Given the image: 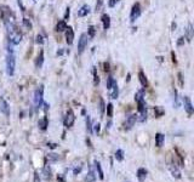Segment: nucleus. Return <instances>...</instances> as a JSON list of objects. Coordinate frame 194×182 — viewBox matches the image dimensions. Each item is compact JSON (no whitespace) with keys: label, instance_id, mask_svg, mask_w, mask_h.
Returning a JSON list of instances; mask_svg holds the SVG:
<instances>
[{"label":"nucleus","instance_id":"obj_1","mask_svg":"<svg viewBox=\"0 0 194 182\" xmlns=\"http://www.w3.org/2000/svg\"><path fill=\"white\" fill-rule=\"evenodd\" d=\"M15 68H16V57L12 50H7L6 55V73L7 75L12 77L15 74Z\"/></svg>","mask_w":194,"mask_h":182},{"label":"nucleus","instance_id":"obj_2","mask_svg":"<svg viewBox=\"0 0 194 182\" xmlns=\"http://www.w3.org/2000/svg\"><path fill=\"white\" fill-rule=\"evenodd\" d=\"M44 103V86L41 85L34 92V104L37 108H40Z\"/></svg>","mask_w":194,"mask_h":182},{"label":"nucleus","instance_id":"obj_3","mask_svg":"<svg viewBox=\"0 0 194 182\" xmlns=\"http://www.w3.org/2000/svg\"><path fill=\"white\" fill-rule=\"evenodd\" d=\"M75 122V114H74V112H73L72 109H68L67 113H66V116H64V119H63V124L66 128H72L73 124H74Z\"/></svg>","mask_w":194,"mask_h":182},{"label":"nucleus","instance_id":"obj_4","mask_svg":"<svg viewBox=\"0 0 194 182\" xmlns=\"http://www.w3.org/2000/svg\"><path fill=\"white\" fill-rule=\"evenodd\" d=\"M87 34L83 33L79 38V41H78V54H83L85 51V49L87 48V43H89V39H87Z\"/></svg>","mask_w":194,"mask_h":182},{"label":"nucleus","instance_id":"obj_5","mask_svg":"<svg viewBox=\"0 0 194 182\" xmlns=\"http://www.w3.org/2000/svg\"><path fill=\"white\" fill-rule=\"evenodd\" d=\"M140 16H141V5H140V3H136V4H134V6L131 9L130 21L131 22H135Z\"/></svg>","mask_w":194,"mask_h":182},{"label":"nucleus","instance_id":"obj_6","mask_svg":"<svg viewBox=\"0 0 194 182\" xmlns=\"http://www.w3.org/2000/svg\"><path fill=\"white\" fill-rule=\"evenodd\" d=\"M136 122H137V114H131V116H129V117L126 118L125 123H124V129H125V130L132 129L134 125L136 124Z\"/></svg>","mask_w":194,"mask_h":182},{"label":"nucleus","instance_id":"obj_7","mask_svg":"<svg viewBox=\"0 0 194 182\" xmlns=\"http://www.w3.org/2000/svg\"><path fill=\"white\" fill-rule=\"evenodd\" d=\"M183 103H184V109L187 112V114L188 116H192L193 113H194V107H193L192 101H190V98L188 96H184L183 97Z\"/></svg>","mask_w":194,"mask_h":182},{"label":"nucleus","instance_id":"obj_8","mask_svg":"<svg viewBox=\"0 0 194 182\" xmlns=\"http://www.w3.org/2000/svg\"><path fill=\"white\" fill-rule=\"evenodd\" d=\"M64 32H66V41H67V44L72 45L73 41H74V31H73L72 27H67V29Z\"/></svg>","mask_w":194,"mask_h":182},{"label":"nucleus","instance_id":"obj_9","mask_svg":"<svg viewBox=\"0 0 194 182\" xmlns=\"http://www.w3.org/2000/svg\"><path fill=\"white\" fill-rule=\"evenodd\" d=\"M147 175H148V171L146 170L144 168H140V169L137 170V178H138L140 182H144V181H146V177H147Z\"/></svg>","mask_w":194,"mask_h":182},{"label":"nucleus","instance_id":"obj_10","mask_svg":"<svg viewBox=\"0 0 194 182\" xmlns=\"http://www.w3.org/2000/svg\"><path fill=\"white\" fill-rule=\"evenodd\" d=\"M101 21H102V25H103V29H109V27H110V17H109V15H107V13H103L102 15V17H101Z\"/></svg>","mask_w":194,"mask_h":182},{"label":"nucleus","instance_id":"obj_11","mask_svg":"<svg viewBox=\"0 0 194 182\" xmlns=\"http://www.w3.org/2000/svg\"><path fill=\"white\" fill-rule=\"evenodd\" d=\"M90 12H91L90 6H89V5H83V6L78 10V16H79V17H85V16H87Z\"/></svg>","mask_w":194,"mask_h":182},{"label":"nucleus","instance_id":"obj_12","mask_svg":"<svg viewBox=\"0 0 194 182\" xmlns=\"http://www.w3.org/2000/svg\"><path fill=\"white\" fill-rule=\"evenodd\" d=\"M43 63H44V51L40 50V52L38 54L37 58H35V68H41L43 67Z\"/></svg>","mask_w":194,"mask_h":182},{"label":"nucleus","instance_id":"obj_13","mask_svg":"<svg viewBox=\"0 0 194 182\" xmlns=\"http://www.w3.org/2000/svg\"><path fill=\"white\" fill-rule=\"evenodd\" d=\"M164 141H165V135H163L161 132H158L155 135V145H157V147H163Z\"/></svg>","mask_w":194,"mask_h":182},{"label":"nucleus","instance_id":"obj_14","mask_svg":"<svg viewBox=\"0 0 194 182\" xmlns=\"http://www.w3.org/2000/svg\"><path fill=\"white\" fill-rule=\"evenodd\" d=\"M38 126L40 128V130L45 131V130L47 129V126H48V120H47V117H44L43 119H40V120L38 122Z\"/></svg>","mask_w":194,"mask_h":182},{"label":"nucleus","instance_id":"obj_15","mask_svg":"<svg viewBox=\"0 0 194 182\" xmlns=\"http://www.w3.org/2000/svg\"><path fill=\"white\" fill-rule=\"evenodd\" d=\"M169 169H170V171H171V174H172V176L175 178H181V172H180V170L176 166H174V164H170Z\"/></svg>","mask_w":194,"mask_h":182},{"label":"nucleus","instance_id":"obj_16","mask_svg":"<svg viewBox=\"0 0 194 182\" xmlns=\"http://www.w3.org/2000/svg\"><path fill=\"white\" fill-rule=\"evenodd\" d=\"M93 164H95V168H96L97 172H98V177H100L101 180H103V178H104V174H103V170H102V166H101L100 162L95 160V162H93Z\"/></svg>","mask_w":194,"mask_h":182},{"label":"nucleus","instance_id":"obj_17","mask_svg":"<svg viewBox=\"0 0 194 182\" xmlns=\"http://www.w3.org/2000/svg\"><path fill=\"white\" fill-rule=\"evenodd\" d=\"M138 79H140V83H141V85L143 87H147L148 86V80H147V78H146V75H144L143 72H140L138 73Z\"/></svg>","mask_w":194,"mask_h":182},{"label":"nucleus","instance_id":"obj_18","mask_svg":"<svg viewBox=\"0 0 194 182\" xmlns=\"http://www.w3.org/2000/svg\"><path fill=\"white\" fill-rule=\"evenodd\" d=\"M43 175H44V177H45L46 180H50V178H51L52 171H51V169H50V166H48V165H45V166H44V169H43Z\"/></svg>","mask_w":194,"mask_h":182},{"label":"nucleus","instance_id":"obj_19","mask_svg":"<svg viewBox=\"0 0 194 182\" xmlns=\"http://www.w3.org/2000/svg\"><path fill=\"white\" fill-rule=\"evenodd\" d=\"M67 23H66V21H58V23L56 25V31L57 32H64L66 29H67Z\"/></svg>","mask_w":194,"mask_h":182},{"label":"nucleus","instance_id":"obj_20","mask_svg":"<svg viewBox=\"0 0 194 182\" xmlns=\"http://www.w3.org/2000/svg\"><path fill=\"white\" fill-rule=\"evenodd\" d=\"M118 96H119V89H118V84H114V85H113V87L110 89V97H112L113 100H115V98H118Z\"/></svg>","mask_w":194,"mask_h":182},{"label":"nucleus","instance_id":"obj_21","mask_svg":"<svg viewBox=\"0 0 194 182\" xmlns=\"http://www.w3.org/2000/svg\"><path fill=\"white\" fill-rule=\"evenodd\" d=\"M1 110L5 116H7V117L10 116V108H9V104L5 100H1Z\"/></svg>","mask_w":194,"mask_h":182},{"label":"nucleus","instance_id":"obj_22","mask_svg":"<svg viewBox=\"0 0 194 182\" xmlns=\"http://www.w3.org/2000/svg\"><path fill=\"white\" fill-rule=\"evenodd\" d=\"M115 159L118 162H123L124 160V151L123 149H118L115 152Z\"/></svg>","mask_w":194,"mask_h":182},{"label":"nucleus","instance_id":"obj_23","mask_svg":"<svg viewBox=\"0 0 194 182\" xmlns=\"http://www.w3.org/2000/svg\"><path fill=\"white\" fill-rule=\"evenodd\" d=\"M60 159V155L56 154V153H50V154H47V160L48 163H51V162H57Z\"/></svg>","mask_w":194,"mask_h":182},{"label":"nucleus","instance_id":"obj_24","mask_svg":"<svg viewBox=\"0 0 194 182\" xmlns=\"http://www.w3.org/2000/svg\"><path fill=\"white\" fill-rule=\"evenodd\" d=\"M85 122H86V130L89 134H92V124H91V118L90 116L85 117Z\"/></svg>","mask_w":194,"mask_h":182},{"label":"nucleus","instance_id":"obj_25","mask_svg":"<svg viewBox=\"0 0 194 182\" xmlns=\"http://www.w3.org/2000/svg\"><path fill=\"white\" fill-rule=\"evenodd\" d=\"M85 181H86V182H96V176H95V174H93L92 170L89 171V174H87L86 177H85Z\"/></svg>","mask_w":194,"mask_h":182},{"label":"nucleus","instance_id":"obj_26","mask_svg":"<svg viewBox=\"0 0 194 182\" xmlns=\"http://www.w3.org/2000/svg\"><path fill=\"white\" fill-rule=\"evenodd\" d=\"M114 84H116V81L114 80V78H113V77H110V75H109V77L107 78V83H106L107 89H108V90H110V89L113 87V85H114Z\"/></svg>","mask_w":194,"mask_h":182},{"label":"nucleus","instance_id":"obj_27","mask_svg":"<svg viewBox=\"0 0 194 182\" xmlns=\"http://www.w3.org/2000/svg\"><path fill=\"white\" fill-rule=\"evenodd\" d=\"M22 23H23V26H24V27H26L27 29H29V31H31V29L33 28V25H32V22H31V21L28 19V18H23V19H22Z\"/></svg>","mask_w":194,"mask_h":182},{"label":"nucleus","instance_id":"obj_28","mask_svg":"<svg viewBox=\"0 0 194 182\" xmlns=\"http://www.w3.org/2000/svg\"><path fill=\"white\" fill-rule=\"evenodd\" d=\"M92 74H93V84L95 85H98L100 84V78H98V74H97L95 67H93V69H92Z\"/></svg>","mask_w":194,"mask_h":182},{"label":"nucleus","instance_id":"obj_29","mask_svg":"<svg viewBox=\"0 0 194 182\" xmlns=\"http://www.w3.org/2000/svg\"><path fill=\"white\" fill-rule=\"evenodd\" d=\"M192 37H193V27H192V25L189 23V25H188V29H187V40L190 41V40H192Z\"/></svg>","mask_w":194,"mask_h":182},{"label":"nucleus","instance_id":"obj_30","mask_svg":"<svg viewBox=\"0 0 194 182\" xmlns=\"http://www.w3.org/2000/svg\"><path fill=\"white\" fill-rule=\"evenodd\" d=\"M106 109H107V116H108L109 118H112V117H113V104H112V103H108V104L106 106Z\"/></svg>","mask_w":194,"mask_h":182},{"label":"nucleus","instance_id":"obj_31","mask_svg":"<svg viewBox=\"0 0 194 182\" xmlns=\"http://www.w3.org/2000/svg\"><path fill=\"white\" fill-rule=\"evenodd\" d=\"M95 34H96V28H95L93 26H90L89 29H87V37H89V38H93Z\"/></svg>","mask_w":194,"mask_h":182},{"label":"nucleus","instance_id":"obj_32","mask_svg":"<svg viewBox=\"0 0 194 182\" xmlns=\"http://www.w3.org/2000/svg\"><path fill=\"white\" fill-rule=\"evenodd\" d=\"M154 112H155V117H158V118H159V117H161V116L164 114V113H165V112H164V109H161L160 107H155Z\"/></svg>","mask_w":194,"mask_h":182},{"label":"nucleus","instance_id":"obj_33","mask_svg":"<svg viewBox=\"0 0 194 182\" xmlns=\"http://www.w3.org/2000/svg\"><path fill=\"white\" fill-rule=\"evenodd\" d=\"M102 5H103V0H97V1H96V7H95L96 12H97V11H101Z\"/></svg>","mask_w":194,"mask_h":182},{"label":"nucleus","instance_id":"obj_34","mask_svg":"<svg viewBox=\"0 0 194 182\" xmlns=\"http://www.w3.org/2000/svg\"><path fill=\"white\" fill-rule=\"evenodd\" d=\"M104 108H106V104L103 102L102 98H100V112H101V116H103V113H104Z\"/></svg>","mask_w":194,"mask_h":182},{"label":"nucleus","instance_id":"obj_35","mask_svg":"<svg viewBox=\"0 0 194 182\" xmlns=\"http://www.w3.org/2000/svg\"><path fill=\"white\" fill-rule=\"evenodd\" d=\"M119 1H120V0H109V1H108V6L109 7H114Z\"/></svg>","mask_w":194,"mask_h":182},{"label":"nucleus","instance_id":"obj_36","mask_svg":"<svg viewBox=\"0 0 194 182\" xmlns=\"http://www.w3.org/2000/svg\"><path fill=\"white\" fill-rule=\"evenodd\" d=\"M69 16H70V9L67 7V9H66V13H64V18H63V21L69 19Z\"/></svg>","mask_w":194,"mask_h":182},{"label":"nucleus","instance_id":"obj_37","mask_svg":"<svg viewBox=\"0 0 194 182\" xmlns=\"http://www.w3.org/2000/svg\"><path fill=\"white\" fill-rule=\"evenodd\" d=\"M37 44H40V45L44 44V39H43V37H41L40 34L37 35Z\"/></svg>","mask_w":194,"mask_h":182},{"label":"nucleus","instance_id":"obj_38","mask_svg":"<svg viewBox=\"0 0 194 182\" xmlns=\"http://www.w3.org/2000/svg\"><path fill=\"white\" fill-rule=\"evenodd\" d=\"M81 168H83L81 165H79V166H77V168H75L74 170H73V174H74V175H78V174H79V172L81 171Z\"/></svg>","mask_w":194,"mask_h":182},{"label":"nucleus","instance_id":"obj_39","mask_svg":"<svg viewBox=\"0 0 194 182\" xmlns=\"http://www.w3.org/2000/svg\"><path fill=\"white\" fill-rule=\"evenodd\" d=\"M93 129H95V132L98 134V132H100V130H101V125H100L98 123H97V124L95 125V128H93Z\"/></svg>","mask_w":194,"mask_h":182},{"label":"nucleus","instance_id":"obj_40","mask_svg":"<svg viewBox=\"0 0 194 182\" xmlns=\"http://www.w3.org/2000/svg\"><path fill=\"white\" fill-rule=\"evenodd\" d=\"M178 81H180V85L183 86V78H182V73H178Z\"/></svg>","mask_w":194,"mask_h":182},{"label":"nucleus","instance_id":"obj_41","mask_svg":"<svg viewBox=\"0 0 194 182\" xmlns=\"http://www.w3.org/2000/svg\"><path fill=\"white\" fill-rule=\"evenodd\" d=\"M34 182H40V176H39L38 172L34 174Z\"/></svg>","mask_w":194,"mask_h":182},{"label":"nucleus","instance_id":"obj_42","mask_svg":"<svg viewBox=\"0 0 194 182\" xmlns=\"http://www.w3.org/2000/svg\"><path fill=\"white\" fill-rule=\"evenodd\" d=\"M183 43H184V38H183V37L178 38V41H177V44L180 45V46H181V45H183Z\"/></svg>","mask_w":194,"mask_h":182},{"label":"nucleus","instance_id":"obj_43","mask_svg":"<svg viewBox=\"0 0 194 182\" xmlns=\"http://www.w3.org/2000/svg\"><path fill=\"white\" fill-rule=\"evenodd\" d=\"M57 182H66V180H64L63 176H58L57 177Z\"/></svg>","mask_w":194,"mask_h":182},{"label":"nucleus","instance_id":"obj_44","mask_svg":"<svg viewBox=\"0 0 194 182\" xmlns=\"http://www.w3.org/2000/svg\"><path fill=\"white\" fill-rule=\"evenodd\" d=\"M108 67H109V64H108V63H104V71H106V72H107V71L109 69Z\"/></svg>","mask_w":194,"mask_h":182},{"label":"nucleus","instance_id":"obj_45","mask_svg":"<svg viewBox=\"0 0 194 182\" xmlns=\"http://www.w3.org/2000/svg\"><path fill=\"white\" fill-rule=\"evenodd\" d=\"M86 143L89 145V147H91V148H92V146H91V142H90V140H89V139H86Z\"/></svg>","mask_w":194,"mask_h":182}]
</instances>
